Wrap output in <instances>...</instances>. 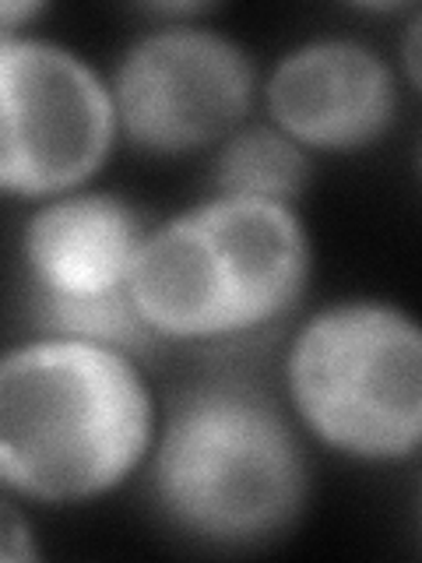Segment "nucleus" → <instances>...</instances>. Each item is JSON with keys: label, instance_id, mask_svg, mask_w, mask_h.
Returning <instances> with one entry per match:
<instances>
[{"label": "nucleus", "instance_id": "nucleus-1", "mask_svg": "<svg viewBox=\"0 0 422 563\" xmlns=\"http://www.w3.org/2000/svg\"><path fill=\"white\" fill-rule=\"evenodd\" d=\"M152 437V401L120 349L53 339L0 356V483L40 500L116 486Z\"/></svg>", "mask_w": 422, "mask_h": 563}, {"label": "nucleus", "instance_id": "nucleus-2", "mask_svg": "<svg viewBox=\"0 0 422 563\" xmlns=\"http://www.w3.org/2000/svg\"><path fill=\"white\" fill-rule=\"evenodd\" d=\"M307 261L286 205L219 198L141 240L127 292L148 331L222 339L275 321L303 289Z\"/></svg>", "mask_w": 422, "mask_h": 563}, {"label": "nucleus", "instance_id": "nucleus-3", "mask_svg": "<svg viewBox=\"0 0 422 563\" xmlns=\"http://www.w3.org/2000/svg\"><path fill=\"white\" fill-rule=\"evenodd\" d=\"M155 489L190 532L254 542L299 510L307 465L289 422L260 391L208 384L176 405L155 457Z\"/></svg>", "mask_w": 422, "mask_h": 563}, {"label": "nucleus", "instance_id": "nucleus-4", "mask_svg": "<svg viewBox=\"0 0 422 563\" xmlns=\"http://www.w3.org/2000/svg\"><path fill=\"white\" fill-rule=\"evenodd\" d=\"M296 409L331 448L356 457L412 454L422 433V339L395 307L316 313L289 356Z\"/></svg>", "mask_w": 422, "mask_h": 563}, {"label": "nucleus", "instance_id": "nucleus-5", "mask_svg": "<svg viewBox=\"0 0 422 563\" xmlns=\"http://www.w3.org/2000/svg\"><path fill=\"white\" fill-rule=\"evenodd\" d=\"M113 99L75 53L0 35V190L81 184L113 141Z\"/></svg>", "mask_w": 422, "mask_h": 563}, {"label": "nucleus", "instance_id": "nucleus-6", "mask_svg": "<svg viewBox=\"0 0 422 563\" xmlns=\"http://www.w3.org/2000/svg\"><path fill=\"white\" fill-rule=\"evenodd\" d=\"M251 92V60L233 43L201 29H166L120 64L113 110L137 145L190 152L233 128Z\"/></svg>", "mask_w": 422, "mask_h": 563}, {"label": "nucleus", "instance_id": "nucleus-7", "mask_svg": "<svg viewBox=\"0 0 422 563\" xmlns=\"http://www.w3.org/2000/svg\"><path fill=\"white\" fill-rule=\"evenodd\" d=\"M268 102L286 137L313 148H356L387 128L395 81L366 46L310 43L275 67Z\"/></svg>", "mask_w": 422, "mask_h": 563}, {"label": "nucleus", "instance_id": "nucleus-8", "mask_svg": "<svg viewBox=\"0 0 422 563\" xmlns=\"http://www.w3.org/2000/svg\"><path fill=\"white\" fill-rule=\"evenodd\" d=\"M134 211L106 194H85L43 208L25 229V257L43 307L92 303L127 292L141 251Z\"/></svg>", "mask_w": 422, "mask_h": 563}, {"label": "nucleus", "instance_id": "nucleus-9", "mask_svg": "<svg viewBox=\"0 0 422 563\" xmlns=\"http://www.w3.org/2000/svg\"><path fill=\"white\" fill-rule=\"evenodd\" d=\"M307 180V158L292 145V137L268 128L243 131L225 145L219 163V184L225 198L275 201L296 198Z\"/></svg>", "mask_w": 422, "mask_h": 563}, {"label": "nucleus", "instance_id": "nucleus-10", "mask_svg": "<svg viewBox=\"0 0 422 563\" xmlns=\"http://www.w3.org/2000/svg\"><path fill=\"white\" fill-rule=\"evenodd\" d=\"M35 545L25 518L0 500V560H32Z\"/></svg>", "mask_w": 422, "mask_h": 563}, {"label": "nucleus", "instance_id": "nucleus-11", "mask_svg": "<svg viewBox=\"0 0 422 563\" xmlns=\"http://www.w3.org/2000/svg\"><path fill=\"white\" fill-rule=\"evenodd\" d=\"M40 11V4H18V0H0V29H14L18 22H25Z\"/></svg>", "mask_w": 422, "mask_h": 563}]
</instances>
